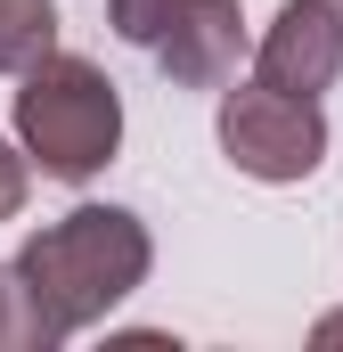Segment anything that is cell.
<instances>
[{"label": "cell", "instance_id": "3957f363", "mask_svg": "<svg viewBox=\"0 0 343 352\" xmlns=\"http://www.w3.org/2000/svg\"><path fill=\"white\" fill-rule=\"evenodd\" d=\"M221 156L246 180H311L327 156V115L319 98H294L254 74V82L221 90Z\"/></svg>", "mask_w": 343, "mask_h": 352}, {"label": "cell", "instance_id": "ba28073f", "mask_svg": "<svg viewBox=\"0 0 343 352\" xmlns=\"http://www.w3.org/2000/svg\"><path fill=\"white\" fill-rule=\"evenodd\" d=\"M25 180H33V156L0 140V221H16V213H25Z\"/></svg>", "mask_w": 343, "mask_h": 352}, {"label": "cell", "instance_id": "52a82bcc", "mask_svg": "<svg viewBox=\"0 0 343 352\" xmlns=\"http://www.w3.org/2000/svg\"><path fill=\"white\" fill-rule=\"evenodd\" d=\"M106 16H115V33H123V41H139V50H156V33H164L172 0H106Z\"/></svg>", "mask_w": 343, "mask_h": 352}, {"label": "cell", "instance_id": "8992f818", "mask_svg": "<svg viewBox=\"0 0 343 352\" xmlns=\"http://www.w3.org/2000/svg\"><path fill=\"white\" fill-rule=\"evenodd\" d=\"M58 50V16L49 0H0V74H25Z\"/></svg>", "mask_w": 343, "mask_h": 352}, {"label": "cell", "instance_id": "5b68a950", "mask_svg": "<svg viewBox=\"0 0 343 352\" xmlns=\"http://www.w3.org/2000/svg\"><path fill=\"white\" fill-rule=\"evenodd\" d=\"M246 58V8L237 0H172L164 33H156V66L180 90H221Z\"/></svg>", "mask_w": 343, "mask_h": 352}, {"label": "cell", "instance_id": "277c9868", "mask_svg": "<svg viewBox=\"0 0 343 352\" xmlns=\"http://www.w3.org/2000/svg\"><path fill=\"white\" fill-rule=\"evenodd\" d=\"M254 74L294 98H319L343 74V0H286L254 50Z\"/></svg>", "mask_w": 343, "mask_h": 352}, {"label": "cell", "instance_id": "7a4b0ae2", "mask_svg": "<svg viewBox=\"0 0 343 352\" xmlns=\"http://www.w3.org/2000/svg\"><path fill=\"white\" fill-rule=\"evenodd\" d=\"M16 140L49 180H90L123 148V98L90 58L49 50L41 66L16 74Z\"/></svg>", "mask_w": 343, "mask_h": 352}, {"label": "cell", "instance_id": "30bf717a", "mask_svg": "<svg viewBox=\"0 0 343 352\" xmlns=\"http://www.w3.org/2000/svg\"><path fill=\"white\" fill-rule=\"evenodd\" d=\"M319 344H343V311H327V320H319Z\"/></svg>", "mask_w": 343, "mask_h": 352}, {"label": "cell", "instance_id": "9c48e42d", "mask_svg": "<svg viewBox=\"0 0 343 352\" xmlns=\"http://www.w3.org/2000/svg\"><path fill=\"white\" fill-rule=\"evenodd\" d=\"M0 352H16V295H8V270H0Z\"/></svg>", "mask_w": 343, "mask_h": 352}, {"label": "cell", "instance_id": "6da1fadb", "mask_svg": "<svg viewBox=\"0 0 343 352\" xmlns=\"http://www.w3.org/2000/svg\"><path fill=\"white\" fill-rule=\"evenodd\" d=\"M156 263L147 221L123 205H74L66 221L33 230L8 263V295H16V352H49L82 336L90 320H106Z\"/></svg>", "mask_w": 343, "mask_h": 352}]
</instances>
